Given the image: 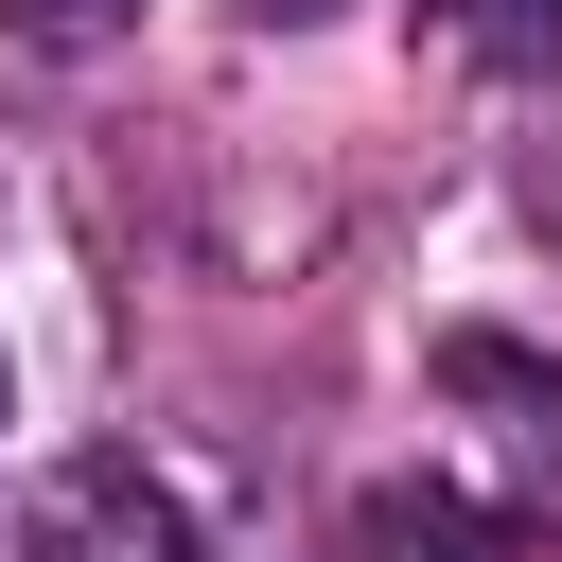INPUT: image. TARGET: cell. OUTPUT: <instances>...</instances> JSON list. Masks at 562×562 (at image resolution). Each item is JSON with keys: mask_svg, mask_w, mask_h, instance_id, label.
<instances>
[{"mask_svg": "<svg viewBox=\"0 0 562 562\" xmlns=\"http://www.w3.org/2000/svg\"><path fill=\"white\" fill-rule=\"evenodd\" d=\"M18 562H193V509L140 457H53L18 492Z\"/></svg>", "mask_w": 562, "mask_h": 562, "instance_id": "1", "label": "cell"}, {"mask_svg": "<svg viewBox=\"0 0 562 562\" xmlns=\"http://www.w3.org/2000/svg\"><path fill=\"white\" fill-rule=\"evenodd\" d=\"M351 544H369V562H492V527H474L457 492H369Z\"/></svg>", "mask_w": 562, "mask_h": 562, "instance_id": "2", "label": "cell"}, {"mask_svg": "<svg viewBox=\"0 0 562 562\" xmlns=\"http://www.w3.org/2000/svg\"><path fill=\"white\" fill-rule=\"evenodd\" d=\"M474 35H492L527 88H562V0H474Z\"/></svg>", "mask_w": 562, "mask_h": 562, "instance_id": "3", "label": "cell"}, {"mask_svg": "<svg viewBox=\"0 0 562 562\" xmlns=\"http://www.w3.org/2000/svg\"><path fill=\"white\" fill-rule=\"evenodd\" d=\"M123 18H140V0H0L18 53H88V35H123Z\"/></svg>", "mask_w": 562, "mask_h": 562, "instance_id": "4", "label": "cell"}, {"mask_svg": "<svg viewBox=\"0 0 562 562\" xmlns=\"http://www.w3.org/2000/svg\"><path fill=\"white\" fill-rule=\"evenodd\" d=\"M246 18H334V0H246Z\"/></svg>", "mask_w": 562, "mask_h": 562, "instance_id": "5", "label": "cell"}]
</instances>
